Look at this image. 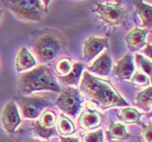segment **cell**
<instances>
[{
	"mask_svg": "<svg viewBox=\"0 0 152 142\" xmlns=\"http://www.w3.org/2000/svg\"><path fill=\"white\" fill-rule=\"evenodd\" d=\"M133 78H132V82H133L134 85L139 86V87H143V86H149L150 85V79L149 77L143 74L141 72H136L134 73Z\"/></svg>",
	"mask_w": 152,
	"mask_h": 142,
	"instance_id": "obj_24",
	"label": "cell"
},
{
	"mask_svg": "<svg viewBox=\"0 0 152 142\" xmlns=\"http://www.w3.org/2000/svg\"><path fill=\"white\" fill-rule=\"evenodd\" d=\"M58 129L62 135H72L75 133V127H74L73 123L66 116H60L59 122H58Z\"/></svg>",
	"mask_w": 152,
	"mask_h": 142,
	"instance_id": "obj_19",
	"label": "cell"
},
{
	"mask_svg": "<svg viewBox=\"0 0 152 142\" xmlns=\"http://www.w3.org/2000/svg\"><path fill=\"white\" fill-rule=\"evenodd\" d=\"M100 124H101V117L96 111H84V113L82 114V116L79 118V126L86 130L95 129Z\"/></svg>",
	"mask_w": 152,
	"mask_h": 142,
	"instance_id": "obj_13",
	"label": "cell"
},
{
	"mask_svg": "<svg viewBox=\"0 0 152 142\" xmlns=\"http://www.w3.org/2000/svg\"><path fill=\"white\" fill-rule=\"evenodd\" d=\"M108 47V39L102 37H91L87 38L83 47V57L86 61H90L96 58L100 52L105 50Z\"/></svg>",
	"mask_w": 152,
	"mask_h": 142,
	"instance_id": "obj_9",
	"label": "cell"
},
{
	"mask_svg": "<svg viewBox=\"0 0 152 142\" xmlns=\"http://www.w3.org/2000/svg\"><path fill=\"white\" fill-rule=\"evenodd\" d=\"M4 3L16 17L27 22H40L47 12L40 0H4Z\"/></svg>",
	"mask_w": 152,
	"mask_h": 142,
	"instance_id": "obj_3",
	"label": "cell"
},
{
	"mask_svg": "<svg viewBox=\"0 0 152 142\" xmlns=\"http://www.w3.org/2000/svg\"><path fill=\"white\" fill-rule=\"evenodd\" d=\"M82 72H83V64L80 62H75L74 64H72L70 72L67 73L66 75L60 76V80L63 82L64 84H67V85L77 84Z\"/></svg>",
	"mask_w": 152,
	"mask_h": 142,
	"instance_id": "obj_15",
	"label": "cell"
},
{
	"mask_svg": "<svg viewBox=\"0 0 152 142\" xmlns=\"http://www.w3.org/2000/svg\"><path fill=\"white\" fill-rule=\"evenodd\" d=\"M1 123L6 131L12 133L16 130L21 124V115L18 110V105L15 102L10 101L3 107L2 114H1Z\"/></svg>",
	"mask_w": 152,
	"mask_h": 142,
	"instance_id": "obj_8",
	"label": "cell"
},
{
	"mask_svg": "<svg viewBox=\"0 0 152 142\" xmlns=\"http://www.w3.org/2000/svg\"><path fill=\"white\" fill-rule=\"evenodd\" d=\"M42 2H44V6H45V9L48 10V8H49V4H50L51 0H41Z\"/></svg>",
	"mask_w": 152,
	"mask_h": 142,
	"instance_id": "obj_30",
	"label": "cell"
},
{
	"mask_svg": "<svg viewBox=\"0 0 152 142\" xmlns=\"http://www.w3.org/2000/svg\"><path fill=\"white\" fill-rule=\"evenodd\" d=\"M114 75L122 79H128L134 74L133 58L130 54H125L113 68Z\"/></svg>",
	"mask_w": 152,
	"mask_h": 142,
	"instance_id": "obj_11",
	"label": "cell"
},
{
	"mask_svg": "<svg viewBox=\"0 0 152 142\" xmlns=\"http://www.w3.org/2000/svg\"><path fill=\"white\" fill-rule=\"evenodd\" d=\"M143 51H145V53L148 55L149 58L152 57V47H151V44H148L145 47V49H143Z\"/></svg>",
	"mask_w": 152,
	"mask_h": 142,
	"instance_id": "obj_28",
	"label": "cell"
},
{
	"mask_svg": "<svg viewBox=\"0 0 152 142\" xmlns=\"http://www.w3.org/2000/svg\"><path fill=\"white\" fill-rule=\"evenodd\" d=\"M33 128L35 130V133H37L38 136L41 137V138H45V139H49L54 135V129L53 128H47V127H44L42 125L39 124L38 120L33 122Z\"/></svg>",
	"mask_w": 152,
	"mask_h": 142,
	"instance_id": "obj_21",
	"label": "cell"
},
{
	"mask_svg": "<svg viewBox=\"0 0 152 142\" xmlns=\"http://www.w3.org/2000/svg\"><path fill=\"white\" fill-rule=\"evenodd\" d=\"M136 10H137V13L139 14L140 19H141L142 26H150V24H151V14H152L151 7L149 4H147V3L142 2L141 0H137Z\"/></svg>",
	"mask_w": 152,
	"mask_h": 142,
	"instance_id": "obj_16",
	"label": "cell"
},
{
	"mask_svg": "<svg viewBox=\"0 0 152 142\" xmlns=\"http://www.w3.org/2000/svg\"><path fill=\"white\" fill-rule=\"evenodd\" d=\"M136 62L138 64V66L146 73L147 75L150 76L151 75V61L143 58L141 54H136Z\"/></svg>",
	"mask_w": 152,
	"mask_h": 142,
	"instance_id": "obj_25",
	"label": "cell"
},
{
	"mask_svg": "<svg viewBox=\"0 0 152 142\" xmlns=\"http://www.w3.org/2000/svg\"><path fill=\"white\" fill-rule=\"evenodd\" d=\"M109 136L114 139H124L128 136L126 128L122 124H112L109 129Z\"/></svg>",
	"mask_w": 152,
	"mask_h": 142,
	"instance_id": "obj_20",
	"label": "cell"
},
{
	"mask_svg": "<svg viewBox=\"0 0 152 142\" xmlns=\"http://www.w3.org/2000/svg\"><path fill=\"white\" fill-rule=\"evenodd\" d=\"M112 70V59L109 54L108 50H105L97 60L89 67V71L95 74L102 76H107L110 74Z\"/></svg>",
	"mask_w": 152,
	"mask_h": 142,
	"instance_id": "obj_12",
	"label": "cell"
},
{
	"mask_svg": "<svg viewBox=\"0 0 152 142\" xmlns=\"http://www.w3.org/2000/svg\"><path fill=\"white\" fill-rule=\"evenodd\" d=\"M15 65L19 71H25L35 66L36 60L33 58V55L27 51L25 47H22L19 50L18 55L15 58Z\"/></svg>",
	"mask_w": 152,
	"mask_h": 142,
	"instance_id": "obj_14",
	"label": "cell"
},
{
	"mask_svg": "<svg viewBox=\"0 0 152 142\" xmlns=\"http://www.w3.org/2000/svg\"><path fill=\"white\" fill-rule=\"evenodd\" d=\"M80 90L98 107L105 109L111 106H126L128 104L108 82L97 78L88 72H85L83 75Z\"/></svg>",
	"mask_w": 152,
	"mask_h": 142,
	"instance_id": "obj_1",
	"label": "cell"
},
{
	"mask_svg": "<svg viewBox=\"0 0 152 142\" xmlns=\"http://www.w3.org/2000/svg\"><path fill=\"white\" fill-rule=\"evenodd\" d=\"M71 67H72V63L69 58H62L58 61L57 65H56V71L58 74H60L61 76L66 75L67 73L70 72Z\"/></svg>",
	"mask_w": 152,
	"mask_h": 142,
	"instance_id": "obj_23",
	"label": "cell"
},
{
	"mask_svg": "<svg viewBox=\"0 0 152 142\" xmlns=\"http://www.w3.org/2000/svg\"><path fill=\"white\" fill-rule=\"evenodd\" d=\"M95 11L99 17L109 25H118L125 17L126 10L118 2H103L97 3Z\"/></svg>",
	"mask_w": 152,
	"mask_h": 142,
	"instance_id": "obj_5",
	"label": "cell"
},
{
	"mask_svg": "<svg viewBox=\"0 0 152 142\" xmlns=\"http://www.w3.org/2000/svg\"><path fill=\"white\" fill-rule=\"evenodd\" d=\"M84 140L88 142H101L103 141V133H102V130L89 133L84 137Z\"/></svg>",
	"mask_w": 152,
	"mask_h": 142,
	"instance_id": "obj_26",
	"label": "cell"
},
{
	"mask_svg": "<svg viewBox=\"0 0 152 142\" xmlns=\"http://www.w3.org/2000/svg\"><path fill=\"white\" fill-rule=\"evenodd\" d=\"M147 35H148L147 29L138 28V27L134 28L133 31H130L127 34L126 38H125L127 47L132 51H137L143 48L147 42Z\"/></svg>",
	"mask_w": 152,
	"mask_h": 142,
	"instance_id": "obj_10",
	"label": "cell"
},
{
	"mask_svg": "<svg viewBox=\"0 0 152 142\" xmlns=\"http://www.w3.org/2000/svg\"><path fill=\"white\" fill-rule=\"evenodd\" d=\"M50 105V102L45 97H26L19 100L21 114L24 118L36 119L40 116L45 109Z\"/></svg>",
	"mask_w": 152,
	"mask_h": 142,
	"instance_id": "obj_6",
	"label": "cell"
},
{
	"mask_svg": "<svg viewBox=\"0 0 152 142\" xmlns=\"http://www.w3.org/2000/svg\"><path fill=\"white\" fill-rule=\"evenodd\" d=\"M121 120H123L124 123L127 124H134L138 123L140 118V113L135 109H130V107H126L123 109L120 114Z\"/></svg>",
	"mask_w": 152,
	"mask_h": 142,
	"instance_id": "obj_18",
	"label": "cell"
},
{
	"mask_svg": "<svg viewBox=\"0 0 152 142\" xmlns=\"http://www.w3.org/2000/svg\"><path fill=\"white\" fill-rule=\"evenodd\" d=\"M57 105L71 116H76L82 107V99L79 92L74 88H66L59 95Z\"/></svg>",
	"mask_w": 152,
	"mask_h": 142,
	"instance_id": "obj_7",
	"label": "cell"
},
{
	"mask_svg": "<svg viewBox=\"0 0 152 142\" xmlns=\"http://www.w3.org/2000/svg\"><path fill=\"white\" fill-rule=\"evenodd\" d=\"M62 49V40L58 34L46 33L36 40L34 44V52L41 62H49L54 60Z\"/></svg>",
	"mask_w": 152,
	"mask_h": 142,
	"instance_id": "obj_4",
	"label": "cell"
},
{
	"mask_svg": "<svg viewBox=\"0 0 152 142\" xmlns=\"http://www.w3.org/2000/svg\"><path fill=\"white\" fill-rule=\"evenodd\" d=\"M40 125L47 128H53L56 124V114L51 111H44L40 114V120H38Z\"/></svg>",
	"mask_w": 152,
	"mask_h": 142,
	"instance_id": "obj_22",
	"label": "cell"
},
{
	"mask_svg": "<svg viewBox=\"0 0 152 142\" xmlns=\"http://www.w3.org/2000/svg\"><path fill=\"white\" fill-rule=\"evenodd\" d=\"M61 141L63 142H77L78 139H76V138H61Z\"/></svg>",
	"mask_w": 152,
	"mask_h": 142,
	"instance_id": "obj_29",
	"label": "cell"
},
{
	"mask_svg": "<svg viewBox=\"0 0 152 142\" xmlns=\"http://www.w3.org/2000/svg\"><path fill=\"white\" fill-rule=\"evenodd\" d=\"M1 16H2V11H1V9H0V20H1Z\"/></svg>",
	"mask_w": 152,
	"mask_h": 142,
	"instance_id": "obj_31",
	"label": "cell"
},
{
	"mask_svg": "<svg viewBox=\"0 0 152 142\" xmlns=\"http://www.w3.org/2000/svg\"><path fill=\"white\" fill-rule=\"evenodd\" d=\"M20 89L23 93H31L40 90H50L53 92L60 91V86L52 72L47 66H37L24 73L20 78Z\"/></svg>",
	"mask_w": 152,
	"mask_h": 142,
	"instance_id": "obj_2",
	"label": "cell"
},
{
	"mask_svg": "<svg viewBox=\"0 0 152 142\" xmlns=\"http://www.w3.org/2000/svg\"><path fill=\"white\" fill-rule=\"evenodd\" d=\"M151 87H148L146 90L139 92L136 97V104L142 109L143 111H148L149 112L151 110V99H152V93H151Z\"/></svg>",
	"mask_w": 152,
	"mask_h": 142,
	"instance_id": "obj_17",
	"label": "cell"
},
{
	"mask_svg": "<svg viewBox=\"0 0 152 142\" xmlns=\"http://www.w3.org/2000/svg\"><path fill=\"white\" fill-rule=\"evenodd\" d=\"M142 136H143V140H146L148 142H151L152 141V130H151V126H147L145 129H143V133H142Z\"/></svg>",
	"mask_w": 152,
	"mask_h": 142,
	"instance_id": "obj_27",
	"label": "cell"
}]
</instances>
